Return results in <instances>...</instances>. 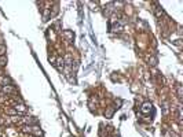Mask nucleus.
Wrapping results in <instances>:
<instances>
[{
	"mask_svg": "<svg viewBox=\"0 0 183 137\" xmlns=\"http://www.w3.org/2000/svg\"><path fill=\"white\" fill-rule=\"evenodd\" d=\"M6 52H7V48H6V45L0 44V56H6Z\"/></svg>",
	"mask_w": 183,
	"mask_h": 137,
	"instance_id": "4468645a",
	"label": "nucleus"
},
{
	"mask_svg": "<svg viewBox=\"0 0 183 137\" xmlns=\"http://www.w3.org/2000/svg\"><path fill=\"white\" fill-rule=\"evenodd\" d=\"M22 132L23 133H30L32 134V126L30 125H23L22 126Z\"/></svg>",
	"mask_w": 183,
	"mask_h": 137,
	"instance_id": "f8f14e48",
	"label": "nucleus"
},
{
	"mask_svg": "<svg viewBox=\"0 0 183 137\" xmlns=\"http://www.w3.org/2000/svg\"><path fill=\"white\" fill-rule=\"evenodd\" d=\"M112 32H114V33H120V32H123V29H124V25L120 21H114V22L112 23Z\"/></svg>",
	"mask_w": 183,
	"mask_h": 137,
	"instance_id": "f257e3e1",
	"label": "nucleus"
},
{
	"mask_svg": "<svg viewBox=\"0 0 183 137\" xmlns=\"http://www.w3.org/2000/svg\"><path fill=\"white\" fill-rule=\"evenodd\" d=\"M55 62H56L55 63V65H56V69H58L59 71H62V69H64V66H65V60L62 59V58H58Z\"/></svg>",
	"mask_w": 183,
	"mask_h": 137,
	"instance_id": "0eeeda50",
	"label": "nucleus"
},
{
	"mask_svg": "<svg viewBox=\"0 0 183 137\" xmlns=\"http://www.w3.org/2000/svg\"><path fill=\"white\" fill-rule=\"evenodd\" d=\"M141 111H142L143 114H149V112L152 111V103H145L142 106V108H141Z\"/></svg>",
	"mask_w": 183,
	"mask_h": 137,
	"instance_id": "39448f33",
	"label": "nucleus"
},
{
	"mask_svg": "<svg viewBox=\"0 0 183 137\" xmlns=\"http://www.w3.org/2000/svg\"><path fill=\"white\" fill-rule=\"evenodd\" d=\"M168 136H169V137H179V136H178V134H175V133H173V132H169V133H168Z\"/></svg>",
	"mask_w": 183,
	"mask_h": 137,
	"instance_id": "a211bd4d",
	"label": "nucleus"
},
{
	"mask_svg": "<svg viewBox=\"0 0 183 137\" xmlns=\"http://www.w3.org/2000/svg\"><path fill=\"white\" fill-rule=\"evenodd\" d=\"M113 112H114V108H113V107H108V110L105 111V117H106V118H112Z\"/></svg>",
	"mask_w": 183,
	"mask_h": 137,
	"instance_id": "1a4fd4ad",
	"label": "nucleus"
},
{
	"mask_svg": "<svg viewBox=\"0 0 183 137\" xmlns=\"http://www.w3.org/2000/svg\"><path fill=\"white\" fill-rule=\"evenodd\" d=\"M32 134H34V137H41L43 136V132H41V129L37 128V126H32Z\"/></svg>",
	"mask_w": 183,
	"mask_h": 137,
	"instance_id": "423d86ee",
	"label": "nucleus"
},
{
	"mask_svg": "<svg viewBox=\"0 0 183 137\" xmlns=\"http://www.w3.org/2000/svg\"><path fill=\"white\" fill-rule=\"evenodd\" d=\"M6 111H7V114L12 115V117H17V115H18V111H17V110H15L14 107H10V108H7Z\"/></svg>",
	"mask_w": 183,
	"mask_h": 137,
	"instance_id": "9d476101",
	"label": "nucleus"
},
{
	"mask_svg": "<svg viewBox=\"0 0 183 137\" xmlns=\"http://www.w3.org/2000/svg\"><path fill=\"white\" fill-rule=\"evenodd\" d=\"M50 14H51L50 8H44V11H43V21H47L48 17H50Z\"/></svg>",
	"mask_w": 183,
	"mask_h": 137,
	"instance_id": "9b49d317",
	"label": "nucleus"
},
{
	"mask_svg": "<svg viewBox=\"0 0 183 137\" xmlns=\"http://www.w3.org/2000/svg\"><path fill=\"white\" fill-rule=\"evenodd\" d=\"M161 108H163V114H164V115H167L169 112V108H168V104H167V103H163V107H161Z\"/></svg>",
	"mask_w": 183,
	"mask_h": 137,
	"instance_id": "dca6fc26",
	"label": "nucleus"
},
{
	"mask_svg": "<svg viewBox=\"0 0 183 137\" xmlns=\"http://www.w3.org/2000/svg\"><path fill=\"white\" fill-rule=\"evenodd\" d=\"M62 36H64L67 41H73V38H75V33H73L72 30H64Z\"/></svg>",
	"mask_w": 183,
	"mask_h": 137,
	"instance_id": "7ed1b4c3",
	"label": "nucleus"
},
{
	"mask_svg": "<svg viewBox=\"0 0 183 137\" xmlns=\"http://www.w3.org/2000/svg\"><path fill=\"white\" fill-rule=\"evenodd\" d=\"M154 12H156V15L157 17H163V15H164V11H163V10H161V8H154Z\"/></svg>",
	"mask_w": 183,
	"mask_h": 137,
	"instance_id": "f3484780",
	"label": "nucleus"
},
{
	"mask_svg": "<svg viewBox=\"0 0 183 137\" xmlns=\"http://www.w3.org/2000/svg\"><path fill=\"white\" fill-rule=\"evenodd\" d=\"M7 65V58L6 56H0V67H4Z\"/></svg>",
	"mask_w": 183,
	"mask_h": 137,
	"instance_id": "2eb2a0df",
	"label": "nucleus"
},
{
	"mask_svg": "<svg viewBox=\"0 0 183 137\" xmlns=\"http://www.w3.org/2000/svg\"><path fill=\"white\" fill-rule=\"evenodd\" d=\"M176 96L179 97V99H182L183 97V88H182V85H176Z\"/></svg>",
	"mask_w": 183,
	"mask_h": 137,
	"instance_id": "6e6552de",
	"label": "nucleus"
},
{
	"mask_svg": "<svg viewBox=\"0 0 183 137\" xmlns=\"http://www.w3.org/2000/svg\"><path fill=\"white\" fill-rule=\"evenodd\" d=\"M149 65L150 66H156L157 65V58L156 56H150L149 58Z\"/></svg>",
	"mask_w": 183,
	"mask_h": 137,
	"instance_id": "ddd939ff",
	"label": "nucleus"
},
{
	"mask_svg": "<svg viewBox=\"0 0 183 137\" xmlns=\"http://www.w3.org/2000/svg\"><path fill=\"white\" fill-rule=\"evenodd\" d=\"M0 85H11V80L7 75H0Z\"/></svg>",
	"mask_w": 183,
	"mask_h": 137,
	"instance_id": "20e7f679",
	"label": "nucleus"
},
{
	"mask_svg": "<svg viewBox=\"0 0 183 137\" xmlns=\"http://www.w3.org/2000/svg\"><path fill=\"white\" fill-rule=\"evenodd\" d=\"M1 92L6 95H12V93H15V88L12 85H4L1 86Z\"/></svg>",
	"mask_w": 183,
	"mask_h": 137,
	"instance_id": "f03ea898",
	"label": "nucleus"
}]
</instances>
